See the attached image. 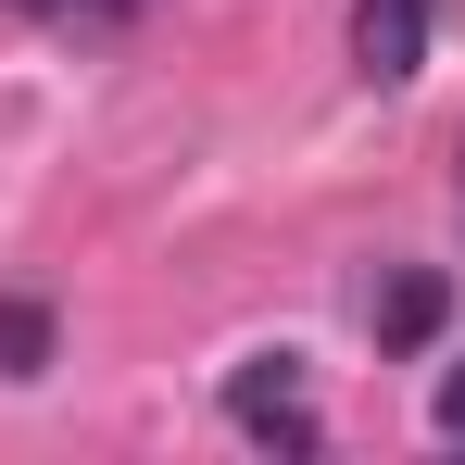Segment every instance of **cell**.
Masks as SVG:
<instances>
[{"instance_id":"7a4b0ae2","label":"cell","mask_w":465,"mask_h":465,"mask_svg":"<svg viewBox=\"0 0 465 465\" xmlns=\"http://www.w3.org/2000/svg\"><path fill=\"white\" fill-rule=\"evenodd\" d=\"M428 25H440V0H352V76L415 88L428 76Z\"/></svg>"},{"instance_id":"3957f363","label":"cell","mask_w":465,"mask_h":465,"mask_svg":"<svg viewBox=\"0 0 465 465\" xmlns=\"http://www.w3.org/2000/svg\"><path fill=\"white\" fill-rule=\"evenodd\" d=\"M365 314H378V352H428V340L453 327V290H440L428 264H402V277H390V290H378Z\"/></svg>"},{"instance_id":"277c9868","label":"cell","mask_w":465,"mask_h":465,"mask_svg":"<svg viewBox=\"0 0 465 465\" xmlns=\"http://www.w3.org/2000/svg\"><path fill=\"white\" fill-rule=\"evenodd\" d=\"M13 13H25V25H51V38H114L139 0H13Z\"/></svg>"},{"instance_id":"6da1fadb","label":"cell","mask_w":465,"mask_h":465,"mask_svg":"<svg viewBox=\"0 0 465 465\" xmlns=\"http://www.w3.org/2000/svg\"><path fill=\"white\" fill-rule=\"evenodd\" d=\"M227 428H239V440H264V453H314V440H327V415H314L302 352H252V365L227 378Z\"/></svg>"},{"instance_id":"5b68a950","label":"cell","mask_w":465,"mask_h":465,"mask_svg":"<svg viewBox=\"0 0 465 465\" xmlns=\"http://www.w3.org/2000/svg\"><path fill=\"white\" fill-rule=\"evenodd\" d=\"M51 365V302H0V378H38Z\"/></svg>"},{"instance_id":"8992f818","label":"cell","mask_w":465,"mask_h":465,"mask_svg":"<svg viewBox=\"0 0 465 465\" xmlns=\"http://www.w3.org/2000/svg\"><path fill=\"white\" fill-rule=\"evenodd\" d=\"M428 415H440V440H465V365L440 378V402H428Z\"/></svg>"}]
</instances>
